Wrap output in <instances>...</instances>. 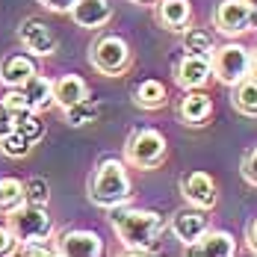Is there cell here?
I'll return each instance as SVG.
<instances>
[{"label": "cell", "instance_id": "f546056e", "mask_svg": "<svg viewBox=\"0 0 257 257\" xmlns=\"http://www.w3.org/2000/svg\"><path fill=\"white\" fill-rule=\"evenodd\" d=\"M15 245H18V236L12 233V228L9 225H0V254H12Z\"/></svg>", "mask_w": 257, "mask_h": 257}, {"label": "cell", "instance_id": "8fae6325", "mask_svg": "<svg viewBox=\"0 0 257 257\" xmlns=\"http://www.w3.org/2000/svg\"><path fill=\"white\" fill-rule=\"evenodd\" d=\"M18 39H21V45H24L33 56H51V53L56 51V36H53V30L45 24V21H39V18L21 21Z\"/></svg>", "mask_w": 257, "mask_h": 257}, {"label": "cell", "instance_id": "e0dca14e", "mask_svg": "<svg viewBox=\"0 0 257 257\" xmlns=\"http://www.w3.org/2000/svg\"><path fill=\"white\" fill-rule=\"evenodd\" d=\"M189 18H192L189 0H160L157 3V21L166 27V30H172V33L186 30Z\"/></svg>", "mask_w": 257, "mask_h": 257}, {"label": "cell", "instance_id": "484cf974", "mask_svg": "<svg viewBox=\"0 0 257 257\" xmlns=\"http://www.w3.org/2000/svg\"><path fill=\"white\" fill-rule=\"evenodd\" d=\"M0 148H3L6 157H27L30 148H33V142L27 139L21 130H12V133H6V136L0 139Z\"/></svg>", "mask_w": 257, "mask_h": 257}, {"label": "cell", "instance_id": "f1b7e54d", "mask_svg": "<svg viewBox=\"0 0 257 257\" xmlns=\"http://www.w3.org/2000/svg\"><path fill=\"white\" fill-rule=\"evenodd\" d=\"M242 178L248 180L251 186H257V148H251L245 160H242Z\"/></svg>", "mask_w": 257, "mask_h": 257}, {"label": "cell", "instance_id": "603a6c76", "mask_svg": "<svg viewBox=\"0 0 257 257\" xmlns=\"http://www.w3.org/2000/svg\"><path fill=\"white\" fill-rule=\"evenodd\" d=\"M98 112H101V106L95 101H80L74 106H68L65 109V124H71V127H86V124H92L95 118H98Z\"/></svg>", "mask_w": 257, "mask_h": 257}, {"label": "cell", "instance_id": "d590c367", "mask_svg": "<svg viewBox=\"0 0 257 257\" xmlns=\"http://www.w3.org/2000/svg\"><path fill=\"white\" fill-rule=\"evenodd\" d=\"M245 3H248V6H251V9L257 12V0H245Z\"/></svg>", "mask_w": 257, "mask_h": 257}, {"label": "cell", "instance_id": "ac0fdd59", "mask_svg": "<svg viewBox=\"0 0 257 257\" xmlns=\"http://www.w3.org/2000/svg\"><path fill=\"white\" fill-rule=\"evenodd\" d=\"M89 98V86H86V80L77 77V74H65V77L53 80V101L59 103L62 109H68V106H74V103L86 101Z\"/></svg>", "mask_w": 257, "mask_h": 257}, {"label": "cell", "instance_id": "d6a6232c", "mask_svg": "<svg viewBox=\"0 0 257 257\" xmlns=\"http://www.w3.org/2000/svg\"><path fill=\"white\" fill-rule=\"evenodd\" d=\"M21 254L45 257V254H51V248H48V245H45V242H24V245H21Z\"/></svg>", "mask_w": 257, "mask_h": 257}, {"label": "cell", "instance_id": "52a82bcc", "mask_svg": "<svg viewBox=\"0 0 257 257\" xmlns=\"http://www.w3.org/2000/svg\"><path fill=\"white\" fill-rule=\"evenodd\" d=\"M216 30L225 36H239L245 30H257V12L245 0H222L219 9L213 12Z\"/></svg>", "mask_w": 257, "mask_h": 257}, {"label": "cell", "instance_id": "d4e9b609", "mask_svg": "<svg viewBox=\"0 0 257 257\" xmlns=\"http://www.w3.org/2000/svg\"><path fill=\"white\" fill-rule=\"evenodd\" d=\"M183 51L186 53H204V56H213V36L207 30H186L183 33Z\"/></svg>", "mask_w": 257, "mask_h": 257}, {"label": "cell", "instance_id": "8992f818", "mask_svg": "<svg viewBox=\"0 0 257 257\" xmlns=\"http://www.w3.org/2000/svg\"><path fill=\"white\" fill-rule=\"evenodd\" d=\"M89 62L106 74V77H118L130 65V48L121 36H101L92 48H89Z\"/></svg>", "mask_w": 257, "mask_h": 257}, {"label": "cell", "instance_id": "9a60e30c", "mask_svg": "<svg viewBox=\"0 0 257 257\" xmlns=\"http://www.w3.org/2000/svg\"><path fill=\"white\" fill-rule=\"evenodd\" d=\"M71 18L77 27L98 30L112 18V6H109V0H77V6L71 9Z\"/></svg>", "mask_w": 257, "mask_h": 257}, {"label": "cell", "instance_id": "1f68e13d", "mask_svg": "<svg viewBox=\"0 0 257 257\" xmlns=\"http://www.w3.org/2000/svg\"><path fill=\"white\" fill-rule=\"evenodd\" d=\"M45 9H51V12H71L74 6H77V0H39Z\"/></svg>", "mask_w": 257, "mask_h": 257}, {"label": "cell", "instance_id": "7a4b0ae2", "mask_svg": "<svg viewBox=\"0 0 257 257\" xmlns=\"http://www.w3.org/2000/svg\"><path fill=\"white\" fill-rule=\"evenodd\" d=\"M89 198L92 204L98 207H112L124 204L130 198V178H127V169L121 160H103L101 166L95 169V175L89 180Z\"/></svg>", "mask_w": 257, "mask_h": 257}, {"label": "cell", "instance_id": "d6986e66", "mask_svg": "<svg viewBox=\"0 0 257 257\" xmlns=\"http://www.w3.org/2000/svg\"><path fill=\"white\" fill-rule=\"evenodd\" d=\"M231 103L236 112H242L248 118H257V77L254 74H248L236 86H231Z\"/></svg>", "mask_w": 257, "mask_h": 257}, {"label": "cell", "instance_id": "44dd1931", "mask_svg": "<svg viewBox=\"0 0 257 257\" xmlns=\"http://www.w3.org/2000/svg\"><path fill=\"white\" fill-rule=\"evenodd\" d=\"M21 89L27 92L30 109H36V112H42V109H48L51 103H56L53 101V83L48 77H42V74H33Z\"/></svg>", "mask_w": 257, "mask_h": 257}, {"label": "cell", "instance_id": "e575fe53", "mask_svg": "<svg viewBox=\"0 0 257 257\" xmlns=\"http://www.w3.org/2000/svg\"><path fill=\"white\" fill-rule=\"evenodd\" d=\"M251 74L257 77V51H254V56H251Z\"/></svg>", "mask_w": 257, "mask_h": 257}, {"label": "cell", "instance_id": "3957f363", "mask_svg": "<svg viewBox=\"0 0 257 257\" xmlns=\"http://www.w3.org/2000/svg\"><path fill=\"white\" fill-rule=\"evenodd\" d=\"M9 228L18 236V242H48L53 233V219L42 204H24L9 213Z\"/></svg>", "mask_w": 257, "mask_h": 257}, {"label": "cell", "instance_id": "277c9868", "mask_svg": "<svg viewBox=\"0 0 257 257\" xmlns=\"http://www.w3.org/2000/svg\"><path fill=\"white\" fill-rule=\"evenodd\" d=\"M124 157L136 169H157L166 160V136L154 127H139L130 133Z\"/></svg>", "mask_w": 257, "mask_h": 257}, {"label": "cell", "instance_id": "7402d4cb", "mask_svg": "<svg viewBox=\"0 0 257 257\" xmlns=\"http://www.w3.org/2000/svg\"><path fill=\"white\" fill-rule=\"evenodd\" d=\"M27 201V186L15 178H0V213L9 216Z\"/></svg>", "mask_w": 257, "mask_h": 257}, {"label": "cell", "instance_id": "836d02e7", "mask_svg": "<svg viewBox=\"0 0 257 257\" xmlns=\"http://www.w3.org/2000/svg\"><path fill=\"white\" fill-rule=\"evenodd\" d=\"M245 239H248V248L257 254V219H251V225H248V233H245Z\"/></svg>", "mask_w": 257, "mask_h": 257}, {"label": "cell", "instance_id": "4dcf8cb0", "mask_svg": "<svg viewBox=\"0 0 257 257\" xmlns=\"http://www.w3.org/2000/svg\"><path fill=\"white\" fill-rule=\"evenodd\" d=\"M15 130V115H12V109L6 106V103L0 101V139L6 136V133H12Z\"/></svg>", "mask_w": 257, "mask_h": 257}, {"label": "cell", "instance_id": "cb8c5ba5", "mask_svg": "<svg viewBox=\"0 0 257 257\" xmlns=\"http://www.w3.org/2000/svg\"><path fill=\"white\" fill-rule=\"evenodd\" d=\"M15 115V130H21L30 142H39L45 136V124L36 118V109H21V112H12Z\"/></svg>", "mask_w": 257, "mask_h": 257}, {"label": "cell", "instance_id": "5bb4252c", "mask_svg": "<svg viewBox=\"0 0 257 257\" xmlns=\"http://www.w3.org/2000/svg\"><path fill=\"white\" fill-rule=\"evenodd\" d=\"M186 251L204 257H233L236 254V239L228 231H207L198 242L186 245Z\"/></svg>", "mask_w": 257, "mask_h": 257}, {"label": "cell", "instance_id": "2e32d148", "mask_svg": "<svg viewBox=\"0 0 257 257\" xmlns=\"http://www.w3.org/2000/svg\"><path fill=\"white\" fill-rule=\"evenodd\" d=\"M33 74H39V71H36V62L27 53H12V56H6L0 62V83L9 86V89L12 86H24Z\"/></svg>", "mask_w": 257, "mask_h": 257}, {"label": "cell", "instance_id": "6da1fadb", "mask_svg": "<svg viewBox=\"0 0 257 257\" xmlns=\"http://www.w3.org/2000/svg\"><path fill=\"white\" fill-rule=\"evenodd\" d=\"M109 222L127 254H151L157 236L163 231V216L157 210H139V207H112Z\"/></svg>", "mask_w": 257, "mask_h": 257}, {"label": "cell", "instance_id": "4fadbf2b", "mask_svg": "<svg viewBox=\"0 0 257 257\" xmlns=\"http://www.w3.org/2000/svg\"><path fill=\"white\" fill-rule=\"evenodd\" d=\"M210 112H213V101H210L207 92H201V89H186L183 92V98L178 103V115L183 124L198 127V124H204L210 118Z\"/></svg>", "mask_w": 257, "mask_h": 257}, {"label": "cell", "instance_id": "7c38bea8", "mask_svg": "<svg viewBox=\"0 0 257 257\" xmlns=\"http://www.w3.org/2000/svg\"><path fill=\"white\" fill-rule=\"evenodd\" d=\"M56 254H62V257H98V254H103V242L95 231H65L56 239Z\"/></svg>", "mask_w": 257, "mask_h": 257}, {"label": "cell", "instance_id": "5b68a950", "mask_svg": "<svg viewBox=\"0 0 257 257\" xmlns=\"http://www.w3.org/2000/svg\"><path fill=\"white\" fill-rule=\"evenodd\" d=\"M251 56L254 53L245 45H239V42L222 45L219 51H213V74H216V80L225 83V86H236L239 80H245L251 74Z\"/></svg>", "mask_w": 257, "mask_h": 257}, {"label": "cell", "instance_id": "83f0119b", "mask_svg": "<svg viewBox=\"0 0 257 257\" xmlns=\"http://www.w3.org/2000/svg\"><path fill=\"white\" fill-rule=\"evenodd\" d=\"M3 103L12 109V112H21V109H30V101H27V92L21 86H12L6 95H3Z\"/></svg>", "mask_w": 257, "mask_h": 257}, {"label": "cell", "instance_id": "4316f807", "mask_svg": "<svg viewBox=\"0 0 257 257\" xmlns=\"http://www.w3.org/2000/svg\"><path fill=\"white\" fill-rule=\"evenodd\" d=\"M27 186V201L30 204H48V198H51V186H48V180L45 178H33L24 183Z\"/></svg>", "mask_w": 257, "mask_h": 257}, {"label": "cell", "instance_id": "ffe728a7", "mask_svg": "<svg viewBox=\"0 0 257 257\" xmlns=\"http://www.w3.org/2000/svg\"><path fill=\"white\" fill-rule=\"evenodd\" d=\"M166 101H169V92L160 80H142L133 86V103L142 109H160L166 106Z\"/></svg>", "mask_w": 257, "mask_h": 257}, {"label": "cell", "instance_id": "ba28073f", "mask_svg": "<svg viewBox=\"0 0 257 257\" xmlns=\"http://www.w3.org/2000/svg\"><path fill=\"white\" fill-rule=\"evenodd\" d=\"M207 231H210V219H207V210H201V207L189 204L172 216V233L178 236L183 245L198 242Z\"/></svg>", "mask_w": 257, "mask_h": 257}, {"label": "cell", "instance_id": "9c48e42d", "mask_svg": "<svg viewBox=\"0 0 257 257\" xmlns=\"http://www.w3.org/2000/svg\"><path fill=\"white\" fill-rule=\"evenodd\" d=\"M210 74H213V56H204V53H186L175 68V80L183 92L186 89H204Z\"/></svg>", "mask_w": 257, "mask_h": 257}, {"label": "cell", "instance_id": "30bf717a", "mask_svg": "<svg viewBox=\"0 0 257 257\" xmlns=\"http://www.w3.org/2000/svg\"><path fill=\"white\" fill-rule=\"evenodd\" d=\"M180 192H183V198H186L189 204L201 207V210L216 207V198H219L216 180L210 178L207 172H189V175H183V178H180Z\"/></svg>", "mask_w": 257, "mask_h": 257}, {"label": "cell", "instance_id": "8d00e7d4", "mask_svg": "<svg viewBox=\"0 0 257 257\" xmlns=\"http://www.w3.org/2000/svg\"><path fill=\"white\" fill-rule=\"evenodd\" d=\"M133 3H151V0H133Z\"/></svg>", "mask_w": 257, "mask_h": 257}]
</instances>
